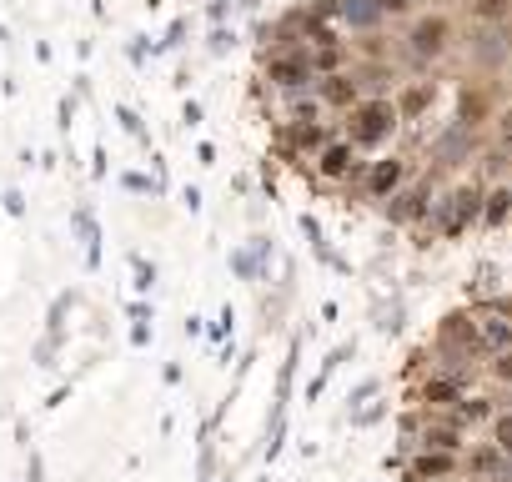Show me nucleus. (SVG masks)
Here are the masks:
<instances>
[{
    "instance_id": "1",
    "label": "nucleus",
    "mask_w": 512,
    "mask_h": 482,
    "mask_svg": "<svg viewBox=\"0 0 512 482\" xmlns=\"http://www.w3.org/2000/svg\"><path fill=\"white\" fill-rule=\"evenodd\" d=\"M437 347L462 362V357H477V352H482V332H477V322H472L467 312H447V317L437 322Z\"/></svg>"
},
{
    "instance_id": "2",
    "label": "nucleus",
    "mask_w": 512,
    "mask_h": 482,
    "mask_svg": "<svg viewBox=\"0 0 512 482\" xmlns=\"http://www.w3.org/2000/svg\"><path fill=\"white\" fill-rule=\"evenodd\" d=\"M387 131H392V106H357L352 111V136L362 141V146H377V141H387Z\"/></svg>"
},
{
    "instance_id": "3",
    "label": "nucleus",
    "mask_w": 512,
    "mask_h": 482,
    "mask_svg": "<svg viewBox=\"0 0 512 482\" xmlns=\"http://www.w3.org/2000/svg\"><path fill=\"white\" fill-rule=\"evenodd\" d=\"M442 41H447V21H442V16H422V21L412 26V51H417V56H437Z\"/></svg>"
},
{
    "instance_id": "4",
    "label": "nucleus",
    "mask_w": 512,
    "mask_h": 482,
    "mask_svg": "<svg viewBox=\"0 0 512 482\" xmlns=\"http://www.w3.org/2000/svg\"><path fill=\"white\" fill-rule=\"evenodd\" d=\"M422 397H427L432 407H442V412H452V407H462V387H457V382H447V377H437V382H427V387H422Z\"/></svg>"
},
{
    "instance_id": "5",
    "label": "nucleus",
    "mask_w": 512,
    "mask_h": 482,
    "mask_svg": "<svg viewBox=\"0 0 512 482\" xmlns=\"http://www.w3.org/2000/svg\"><path fill=\"white\" fill-rule=\"evenodd\" d=\"M472 206H477V191H457L452 206H447V231H462L467 216H472Z\"/></svg>"
},
{
    "instance_id": "6",
    "label": "nucleus",
    "mask_w": 512,
    "mask_h": 482,
    "mask_svg": "<svg viewBox=\"0 0 512 482\" xmlns=\"http://www.w3.org/2000/svg\"><path fill=\"white\" fill-rule=\"evenodd\" d=\"M422 477H452V452H432V457H422V462L412 467V482H422Z\"/></svg>"
},
{
    "instance_id": "7",
    "label": "nucleus",
    "mask_w": 512,
    "mask_h": 482,
    "mask_svg": "<svg viewBox=\"0 0 512 482\" xmlns=\"http://www.w3.org/2000/svg\"><path fill=\"white\" fill-rule=\"evenodd\" d=\"M322 101H327V106H352V101H357V86L342 81V76H332V81H322Z\"/></svg>"
},
{
    "instance_id": "8",
    "label": "nucleus",
    "mask_w": 512,
    "mask_h": 482,
    "mask_svg": "<svg viewBox=\"0 0 512 482\" xmlns=\"http://www.w3.org/2000/svg\"><path fill=\"white\" fill-rule=\"evenodd\" d=\"M492 447H497L502 457H512V412H497V417H492Z\"/></svg>"
},
{
    "instance_id": "9",
    "label": "nucleus",
    "mask_w": 512,
    "mask_h": 482,
    "mask_svg": "<svg viewBox=\"0 0 512 482\" xmlns=\"http://www.w3.org/2000/svg\"><path fill=\"white\" fill-rule=\"evenodd\" d=\"M427 447H432V452H457L462 437H457V427H432V432H427Z\"/></svg>"
},
{
    "instance_id": "10",
    "label": "nucleus",
    "mask_w": 512,
    "mask_h": 482,
    "mask_svg": "<svg viewBox=\"0 0 512 482\" xmlns=\"http://www.w3.org/2000/svg\"><path fill=\"white\" fill-rule=\"evenodd\" d=\"M347 161H352V156H347V146H327L317 166H322L327 176H342V171H347Z\"/></svg>"
},
{
    "instance_id": "11",
    "label": "nucleus",
    "mask_w": 512,
    "mask_h": 482,
    "mask_svg": "<svg viewBox=\"0 0 512 482\" xmlns=\"http://www.w3.org/2000/svg\"><path fill=\"white\" fill-rule=\"evenodd\" d=\"M397 176H402V166H397V161H382V166L372 171V191H377V196H382V191H392V186H397Z\"/></svg>"
},
{
    "instance_id": "12",
    "label": "nucleus",
    "mask_w": 512,
    "mask_h": 482,
    "mask_svg": "<svg viewBox=\"0 0 512 482\" xmlns=\"http://www.w3.org/2000/svg\"><path fill=\"white\" fill-rule=\"evenodd\" d=\"M472 11H477L482 21H487V16H492V21H502V16L512 11V0H472Z\"/></svg>"
},
{
    "instance_id": "13",
    "label": "nucleus",
    "mask_w": 512,
    "mask_h": 482,
    "mask_svg": "<svg viewBox=\"0 0 512 482\" xmlns=\"http://www.w3.org/2000/svg\"><path fill=\"white\" fill-rule=\"evenodd\" d=\"M507 201H512L507 191H492V201H487V221H502V216H507Z\"/></svg>"
},
{
    "instance_id": "14",
    "label": "nucleus",
    "mask_w": 512,
    "mask_h": 482,
    "mask_svg": "<svg viewBox=\"0 0 512 482\" xmlns=\"http://www.w3.org/2000/svg\"><path fill=\"white\" fill-rule=\"evenodd\" d=\"M492 377L512 382V352H497V357H492Z\"/></svg>"
},
{
    "instance_id": "15",
    "label": "nucleus",
    "mask_w": 512,
    "mask_h": 482,
    "mask_svg": "<svg viewBox=\"0 0 512 482\" xmlns=\"http://www.w3.org/2000/svg\"><path fill=\"white\" fill-rule=\"evenodd\" d=\"M497 136H502V141L512 146V111H502V126H497Z\"/></svg>"
},
{
    "instance_id": "16",
    "label": "nucleus",
    "mask_w": 512,
    "mask_h": 482,
    "mask_svg": "<svg viewBox=\"0 0 512 482\" xmlns=\"http://www.w3.org/2000/svg\"><path fill=\"white\" fill-rule=\"evenodd\" d=\"M442 482H452V477H442Z\"/></svg>"
}]
</instances>
